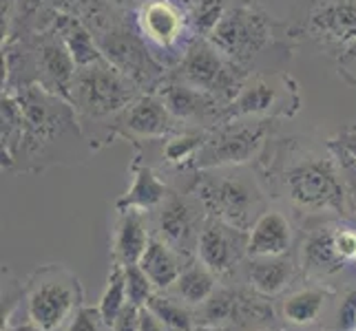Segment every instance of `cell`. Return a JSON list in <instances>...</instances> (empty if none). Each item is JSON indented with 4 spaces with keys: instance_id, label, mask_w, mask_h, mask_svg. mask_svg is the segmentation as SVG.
Returning <instances> with one entry per match:
<instances>
[{
    "instance_id": "cell-1",
    "label": "cell",
    "mask_w": 356,
    "mask_h": 331,
    "mask_svg": "<svg viewBox=\"0 0 356 331\" xmlns=\"http://www.w3.org/2000/svg\"><path fill=\"white\" fill-rule=\"evenodd\" d=\"M73 89L78 108L91 117L118 113L135 100V82L108 60L80 69Z\"/></svg>"
},
{
    "instance_id": "cell-2",
    "label": "cell",
    "mask_w": 356,
    "mask_h": 331,
    "mask_svg": "<svg viewBox=\"0 0 356 331\" xmlns=\"http://www.w3.org/2000/svg\"><path fill=\"white\" fill-rule=\"evenodd\" d=\"M286 186L294 203L310 210L343 212V186L334 166L325 159L294 166L286 177Z\"/></svg>"
},
{
    "instance_id": "cell-3",
    "label": "cell",
    "mask_w": 356,
    "mask_h": 331,
    "mask_svg": "<svg viewBox=\"0 0 356 331\" xmlns=\"http://www.w3.org/2000/svg\"><path fill=\"white\" fill-rule=\"evenodd\" d=\"M219 49L208 42H195L181 62V80L188 87H195L200 91H222L224 95H235L241 84L235 80V73L230 67H226L219 58Z\"/></svg>"
},
{
    "instance_id": "cell-4",
    "label": "cell",
    "mask_w": 356,
    "mask_h": 331,
    "mask_svg": "<svg viewBox=\"0 0 356 331\" xmlns=\"http://www.w3.org/2000/svg\"><path fill=\"white\" fill-rule=\"evenodd\" d=\"M264 126H237L219 130L215 137L206 139L195 159L200 168H215L228 164H243L257 153L264 139Z\"/></svg>"
},
{
    "instance_id": "cell-5",
    "label": "cell",
    "mask_w": 356,
    "mask_h": 331,
    "mask_svg": "<svg viewBox=\"0 0 356 331\" xmlns=\"http://www.w3.org/2000/svg\"><path fill=\"white\" fill-rule=\"evenodd\" d=\"M197 197L204 201V205L217 214L230 228H245L248 221V210L252 205L254 194L252 190L241 183L239 179H204L202 183L197 181Z\"/></svg>"
},
{
    "instance_id": "cell-6",
    "label": "cell",
    "mask_w": 356,
    "mask_h": 331,
    "mask_svg": "<svg viewBox=\"0 0 356 331\" xmlns=\"http://www.w3.org/2000/svg\"><path fill=\"white\" fill-rule=\"evenodd\" d=\"M211 42L228 56L245 58L266 42V24L248 9H226L222 22L211 33Z\"/></svg>"
},
{
    "instance_id": "cell-7",
    "label": "cell",
    "mask_w": 356,
    "mask_h": 331,
    "mask_svg": "<svg viewBox=\"0 0 356 331\" xmlns=\"http://www.w3.org/2000/svg\"><path fill=\"white\" fill-rule=\"evenodd\" d=\"M73 287L63 280H44L29 296V318L31 325L40 331H54L65 323L73 309Z\"/></svg>"
},
{
    "instance_id": "cell-8",
    "label": "cell",
    "mask_w": 356,
    "mask_h": 331,
    "mask_svg": "<svg viewBox=\"0 0 356 331\" xmlns=\"http://www.w3.org/2000/svg\"><path fill=\"white\" fill-rule=\"evenodd\" d=\"M122 124L124 128L138 137H164V135L173 133L175 117L162 102V97L144 95L133 100L122 115Z\"/></svg>"
},
{
    "instance_id": "cell-9",
    "label": "cell",
    "mask_w": 356,
    "mask_h": 331,
    "mask_svg": "<svg viewBox=\"0 0 356 331\" xmlns=\"http://www.w3.org/2000/svg\"><path fill=\"white\" fill-rule=\"evenodd\" d=\"M104 56L115 69L129 76L135 84L149 82L157 76L155 62L146 53V49L131 33H113L111 40L104 42Z\"/></svg>"
},
{
    "instance_id": "cell-10",
    "label": "cell",
    "mask_w": 356,
    "mask_h": 331,
    "mask_svg": "<svg viewBox=\"0 0 356 331\" xmlns=\"http://www.w3.org/2000/svg\"><path fill=\"white\" fill-rule=\"evenodd\" d=\"M228 230L224 226V221H211L200 235L197 250L202 263L211 269L213 274H228L237 263V248L232 243V237L228 235Z\"/></svg>"
},
{
    "instance_id": "cell-11",
    "label": "cell",
    "mask_w": 356,
    "mask_h": 331,
    "mask_svg": "<svg viewBox=\"0 0 356 331\" xmlns=\"http://www.w3.org/2000/svg\"><path fill=\"white\" fill-rule=\"evenodd\" d=\"M142 33L159 46H173L181 33V16L168 0H153L140 11Z\"/></svg>"
},
{
    "instance_id": "cell-12",
    "label": "cell",
    "mask_w": 356,
    "mask_h": 331,
    "mask_svg": "<svg viewBox=\"0 0 356 331\" xmlns=\"http://www.w3.org/2000/svg\"><path fill=\"white\" fill-rule=\"evenodd\" d=\"M290 248V223L279 212H264L252 226L248 252L252 256H281Z\"/></svg>"
},
{
    "instance_id": "cell-13",
    "label": "cell",
    "mask_w": 356,
    "mask_h": 331,
    "mask_svg": "<svg viewBox=\"0 0 356 331\" xmlns=\"http://www.w3.org/2000/svg\"><path fill=\"white\" fill-rule=\"evenodd\" d=\"M149 237H146L144 219L140 210L122 212V219L115 232V256L122 265L140 263L146 248H149Z\"/></svg>"
},
{
    "instance_id": "cell-14",
    "label": "cell",
    "mask_w": 356,
    "mask_h": 331,
    "mask_svg": "<svg viewBox=\"0 0 356 331\" xmlns=\"http://www.w3.org/2000/svg\"><path fill=\"white\" fill-rule=\"evenodd\" d=\"M140 267L146 272V276L153 280V285L159 289L177 283V278L181 274L179 256L175 248H170L166 241L162 243L157 239L149 241V248H146L144 256L140 259Z\"/></svg>"
},
{
    "instance_id": "cell-15",
    "label": "cell",
    "mask_w": 356,
    "mask_h": 331,
    "mask_svg": "<svg viewBox=\"0 0 356 331\" xmlns=\"http://www.w3.org/2000/svg\"><path fill=\"white\" fill-rule=\"evenodd\" d=\"M159 230H162L164 241L175 250H188L193 241H200V235L195 232L193 210L179 199H170L164 205V212L159 217Z\"/></svg>"
},
{
    "instance_id": "cell-16",
    "label": "cell",
    "mask_w": 356,
    "mask_h": 331,
    "mask_svg": "<svg viewBox=\"0 0 356 331\" xmlns=\"http://www.w3.org/2000/svg\"><path fill=\"white\" fill-rule=\"evenodd\" d=\"M38 67L42 69L44 78L54 84L56 89H63L65 95H69V89H73L76 82V62H73L71 53L67 51V46L63 40L56 42H44L38 49Z\"/></svg>"
},
{
    "instance_id": "cell-17",
    "label": "cell",
    "mask_w": 356,
    "mask_h": 331,
    "mask_svg": "<svg viewBox=\"0 0 356 331\" xmlns=\"http://www.w3.org/2000/svg\"><path fill=\"white\" fill-rule=\"evenodd\" d=\"M168 194V188L162 181L155 177V173L144 166L140 170H135L133 177V186L129 192L118 201V210L127 212V210H149V207L159 205Z\"/></svg>"
},
{
    "instance_id": "cell-18",
    "label": "cell",
    "mask_w": 356,
    "mask_h": 331,
    "mask_svg": "<svg viewBox=\"0 0 356 331\" xmlns=\"http://www.w3.org/2000/svg\"><path fill=\"white\" fill-rule=\"evenodd\" d=\"M58 33H60V40H63V44L67 46V51L71 53L73 62H76L80 69L106 60L100 53V49L95 46L91 33L87 31V27H84L80 20L63 16V20L58 22Z\"/></svg>"
},
{
    "instance_id": "cell-19",
    "label": "cell",
    "mask_w": 356,
    "mask_h": 331,
    "mask_svg": "<svg viewBox=\"0 0 356 331\" xmlns=\"http://www.w3.org/2000/svg\"><path fill=\"white\" fill-rule=\"evenodd\" d=\"M250 283L252 287L266 294V296H273V294L281 291L286 287V283L292 276V263L281 256H254V261L250 265Z\"/></svg>"
},
{
    "instance_id": "cell-20",
    "label": "cell",
    "mask_w": 356,
    "mask_h": 331,
    "mask_svg": "<svg viewBox=\"0 0 356 331\" xmlns=\"http://www.w3.org/2000/svg\"><path fill=\"white\" fill-rule=\"evenodd\" d=\"M162 102L170 110V115L175 119H193L206 115L208 110L213 108V100L208 97L206 91H200L188 84H173V87H166L162 93Z\"/></svg>"
},
{
    "instance_id": "cell-21",
    "label": "cell",
    "mask_w": 356,
    "mask_h": 331,
    "mask_svg": "<svg viewBox=\"0 0 356 331\" xmlns=\"http://www.w3.org/2000/svg\"><path fill=\"white\" fill-rule=\"evenodd\" d=\"M334 232L337 230H318L308 237L303 245V261L308 269L318 274H332L343 267L341 254L334 248Z\"/></svg>"
},
{
    "instance_id": "cell-22",
    "label": "cell",
    "mask_w": 356,
    "mask_h": 331,
    "mask_svg": "<svg viewBox=\"0 0 356 331\" xmlns=\"http://www.w3.org/2000/svg\"><path fill=\"white\" fill-rule=\"evenodd\" d=\"M312 29L334 40H356V5H330L312 16Z\"/></svg>"
},
{
    "instance_id": "cell-23",
    "label": "cell",
    "mask_w": 356,
    "mask_h": 331,
    "mask_svg": "<svg viewBox=\"0 0 356 331\" xmlns=\"http://www.w3.org/2000/svg\"><path fill=\"white\" fill-rule=\"evenodd\" d=\"M275 102H277V89L264 80H257L248 84V87H241V93L235 100V104H232L230 113L235 117L259 115V113H268L275 106Z\"/></svg>"
},
{
    "instance_id": "cell-24",
    "label": "cell",
    "mask_w": 356,
    "mask_h": 331,
    "mask_svg": "<svg viewBox=\"0 0 356 331\" xmlns=\"http://www.w3.org/2000/svg\"><path fill=\"white\" fill-rule=\"evenodd\" d=\"M129 305V298H127V276H124V265H115V269L108 276V285L102 294V300H100V316L106 327H113L118 316L122 314Z\"/></svg>"
},
{
    "instance_id": "cell-25",
    "label": "cell",
    "mask_w": 356,
    "mask_h": 331,
    "mask_svg": "<svg viewBox=\"0 0 356 331\" xmlns=\"http://www.w3.org/2000/svg\"><path fill=\"white\" fill-rule=\"evenodd\" d=\"M215 291V276L206 265L188 267L177 278V294L186 303H206Z\"/></svg>"
},
{
    "instance_id": "cell-26",
    "label": "cell",
    "mask_w": 356,
    "mask_h": 331,
    "mask_svg": "<svg viewBox=\"0 0 356 331\" xmlns=\"http://www.w3.org/2000/svg\"><path fill=\"white\" fill-rule=\"evenodd\" d=\"M323 300H325V294L318 291V289H303L292 294V296L286 300L284 305V314L290 323L294 325H308L312 323L314 318L318 316L323 307Z\"/></svg>"
},
{
    "instance_id": "cell-27",
    "label": "cell",
    "mask_w": 356,
    "mask_h": 331,
    "mask_svg": "<svg viewBox=\"0 0 356 331\" xmlns=\"http://www.w3.org/2000/svg\"><path fill=\"white\" fill-rule=\"evenodd\" d=\"M146 307L162 318L164 325L170 331H193L191 314L184 309L179 303L170 300V298H162V296H153L149 303H146Z\"/></svg>"
},
{
    "instance_id": "cell-28",
    "label": "cell",
    "mask_w": 356,
    "mask_h": 331,
    "mask_svg": "<svg viewBox=\"0 0 356 331\" xmlns=\"http://www.w3.org/2000/svg\"><path fill=\"white\" fill-rule=\"evenodd\" d=\"M124 276H127V298L135 307H144L146 303L153 298V280L146 276V272L135 265H124Z\"/></svg>"
},
{
    "instance_id": "cell-29",
    "label": "cell",
    "mask_w": 356,
    "mask_h": 331,
    "mask_svg": "<svg viewBox=\"0 0 356 331\" xmlns=\"http://www.w3.org/2000/svg\"><path fill=\"white\" fill-rule=\"evenodd\" d=\"M204 142L206 139L202 135H179V137H173L166 144L164 155L170 164H186L191 159H197Z\"/></svg>"
},
{
    "instance_id": "cell-30",
    "label": "cell",
    "mask_w": 356,
    "mask_h": 331,
    "mask_svg": "<svg viewBox=\"0 0 356 331\" xmlns=\"http://www.w3.org/2000/svg\"><path fill=\"white\" fill-rule=\"evenodd\" d=\"M224 14V0H197V5L193 7V22L197 31L211 35L217 24L222 22Z\"/></svg>"
},
{
    "instance_id": "cell-31",
    "label": "cell",
    "mask_w": 356,
    "mask_h": 331,
    "mask_svg": "<svg viewBox=\"0 0 356 331\" xmlns=\"http://www.w3.org/2000/svg\"><path fill=\"white\" fill-rule=\"evenodd\" d=\"M237 298L230 291H213V296L206 300V318L211 323L219 321H232L237 309Z\"/></svg>"
},
{
    "instance_id": "cell-32",
    "label": "cell",
    "mask_w": 356,
    "mask_h": 331,
    "mask_svg": "<svg viewBox=\"0 0 356 331\" xmlns=\"http://www.w3.org/2000/svg\"><path fill=\"white\" fill-rule=\"evenodd\" d=\"M100 325H104L100 309L84 307L76 314L67 331H100Z\"/></svg>"
},
{
    "instance_id": "cell-33",
    "label": "cell",
    "mask_w": 356,
    "mask_h": 331,
    "mask_svg": "<svg viewBox=\"0 0 356 331\" xmlns=\"http://www.w3.org/2000/svg\"><path fill=\"white\" fill-rule=\"evenodd\" d=\"M339 329L354 331L356 329V291H350L339 307Z\"/></svg>"
},
{
    "instance_id": "cell-34",
    "label": "cell",
    "mask_w": 356,
    "mask_h": 331,
    "mask_svg": "<svg viewBox=\"0 0 356 331\" xmlns=\"http://www.w3.org/2000/svg\"><path fill=\"white\" fill-rule=\"evenodd\" d=\"M334 248L341 259H354L356 256V232L352 230H337L334 232Z\"/></svg>"
},
{
    "instance_id": "cell-35",
    "label": "cell",
    "mask_w": 356,
    "mask_h": 331,
    "mask_svg": "<svg viewBox=\"0 0 356 331\" xmlns=\"http://www.w3.org/2000/svg\"><path fill=\"white\" fill-rule=\"evenodd\" d=\"M113 329L115 331H140V307H135V305L129 303L118 316Z\"/></svg>"
},
{
    "instance_id": "cell-36",
    "label": "cell",
    "mask_w": 356,
    "mask_h": 331,
    "mask_svg": "<svg viewBox=\"0 0 356 331\" xmlns=\"http://www.w3.org/2000/svg\"><path fill=\"white\" fill-rule=\"evenodd\" d=\"M140 331H170L164 321L157 314H153L149 307H140Z\"/></svg>"
},
{
    "instance_id": "cell-37",
    "label": "cell",
    "mask_w": 356,
    "mask_h": 331,
    "mask_svg": "<svg viewBox=\"0 0 356 331\" xmlns=\"http://www.w3.org/2000/svg\"><path fill=\"white\" fill-rule=\"evenodd\" d=\"M341 148L350 157V162L356 164V128H348L341 135Z\"/></svg>"
},
{
    "instance_id": "cell-38",
    "label": "cell",
    "mask_w": 356,
    "mask_h": 331,
    "mask_svg": "<svg viewBox=\"0 0 356 331\" xmlns=\"http://www.w3.org/2000/svg\"><path fill=\"white\" fill-rule=\"evenodd\" d=\"M11 7H14V0H3V38H5V33L9 31Z\"/></svg>"
},
{
    "instance_id": "cell-39",
    "label": "cell",
    "mask_w": 356,
    "mask_h": 331,
    "mask_svg": "<svg viewBox=\"0 0 356 331\" xmlns=\"http://www.w3.org/2000/svg\"><path fill=\"white\" fill-rule=\"evenodd\" d=\"M168 3H173L175 7H184V9H191L193 11V7L197 5V0H168Z\"/></svg>"
},
{
    "instance_id": "cell-40",
    "label": "cell",
    "mask_w": 356,
    "mask_h": 331,
    "mask_svg": "<svg viewBox=\"0 0 356 331\" xmlns=\"http://www.w3.org/2000/svg\"><path fill=\"white\" fill-rule=\"evenodd\" d=\"M111 3H115V5H122V7H133V5L142 3V0H111Z\"/></svg>"
},
{
    "instance_id": "cell-41",
    "label": "cell",
    "mask_w": 356,
    "mask_h": 331,
    "mask_svg": "<svg viewBox=\"0 0 356 331\" xmlns=\"http://www.w3.org/2000/svg\"><path fill=\"white\" fill-rule=\"evenodd\" d=\"M54 3H58V5H69L71 0H54Z\"/></svg>"
},
{
    "instance_id": "cell-42",
    "label": "cell",
    "mask_w": 356,
    "mask_h": 331,
    "mask_svg": "<svg viewBox=\"0 0 356 331\" xmlns=\"http://www.w3.org/2000/svg\"><path fill=\"white\" fill-rule=\"evenodd\" d=\"M354 261H356V256H354Z\"/></svg>"
},
{
    "instance_id": "cell-43",
    "label": "cell",
    "mask_w": 356,
    "mask_h": 331,
    "mask_svg": "<svg viewBox=\"0 0 356 331\" xmlns=\"http://www.w3.org/2000/svg\"><path fill=\"white\" fill-rule=\"evenodd\" d=\"M354 331H356V329H354Z\"/></svg>"
},
{
    "instance_id": "cell-44",
    "label": "cell",
    "mask_w": 356,
    "mask_h": 331,
    "mask_svg": "<svg viewBox=\"0 0 356 331\" xmlns=\"http://www.w3.org/2000/svg\"><path fill=\"white\" fill-rule=\"evenodd\" d=\"M38 331H40V329H38Z\"/></svg>"
}]
</instances>
